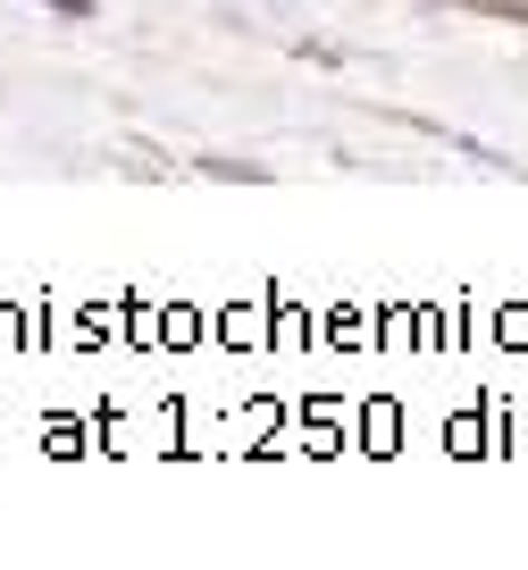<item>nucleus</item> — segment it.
I'll return each instance as SVG.
<instances>
[{"label": "nucleus", "mask_w": 528, "mask_h": 570, "mask_svg": "<svg viewBox=\"0 0 528 570\" xmlns=\"http://www.w3.org/2000/svg\"><path fill=\"white\" fill-rule=\"evenodd\" d=\"M42 9H59V18H92V0H42Z\"/></svg>", "instance_id": "nucleus-1"}]
</instances>
